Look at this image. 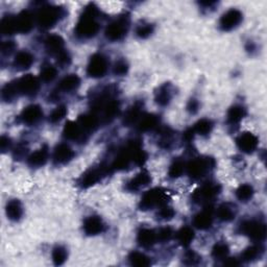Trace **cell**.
Wrapping results in <instances>:
<instances>
[{
    "label": "cell",
    "mask_w": 267,
    "mask_h": 267,
    "mask_svg": "<svg viewBox=\"0 0 267 267\" xmlns=\"http://www.w3.org/2000/svg\"><path fill=\"white\" fill-rule=\"evenodd\" d=\"M213 225V210L211 206H207L202 212L197 213L193 218V226L198 230H208Z\"/></svg>",
    "instance_id": "15"
},
{
    "label": "cell",
    "mask_w": 267,
    "mask_h": 267,
    "mask_svg": "<svg viewBox=\"0 0 267 267\" xmlns=\"http://www.w3.org/2000/svg\"><path fill=\"white\" fill-rule=\"evenodd\" d=\"M247 110L242 106L235 105L229 109L227 114V120L231 125H237L239 122L246 117Z\"/></svg>",
    "instance_id": "29"
},
{
    "label": "cell",
    "mask_w": 267,
    "mask_h": 267,
    "mask_svg": "<svg viewBox=\"0 0 267 267\" xmlns=\"http://www.w3.org/2000/svg\"><path fill=\"white\" fill-rule=\"evenodd\" d=\"M221 191V187L217 183H207L204 186L198 188L197 190L194 191L192 198L194 199L195 203L198 204H206L207 206L209 203L219 195Z\"/></svg>",
    "instance_id": "9"
},
{
    "label": "cell",
    "mask_w": 267,
    "mask_h": 267,
    "mask_svg": "<svg viewBox=\"0 0 267 267\" xmlns=\"http://www.w3.org/2000/svg\"><path fill=\"white\" fill-rule=\"evenodd\" d=\"M64 8L57 5H44L37 14L36 20L38 25L43 29H49L53 27L64 17Z\"/></svg>",
    "instance_id": "2"
},
{
    "label": "cell",
    "mask_w": 267,
    "mask_h": 267,
    "mask_svg": "<svg viewBox=\"0 0 267 267\" xmlns=\"http://www.w3.org/2000/svg\"><path fill=\"white\" fill-rule=\"evenodd\" d=\"M57 75H58L57 68L51 65H46L41 69L40 80L44 83H50L57 77Z\"/></svg>",
    "instance_id": "42"
},
{
    "label": "cell",
    "mask_w": 267,
    "mask_h": 267,
    "mask_svg": "<svg viewBox=\"0 0 267 267\" xmlns=\"http://www.w3.org/2000/svg\"><path fill=\"white\" fill-rule=\"evenodd\" d=\"M216 216L224 222H230L236 216V209L231 204H222L216 211Z\"/></svg>",
    "instance_id": "30"
},
{
    "label": "cell",
    "mask_w": 267,
    "mask_h": 267,
    "mask_svg": "<svg viewBox=\"0 0 267 267\" xmlns=\"http://www.w3.org/2000/svg\"><path fill=\"white\" fill-rule=\"evenodd\" d=\"M200 261H202V258H200L199 256L195 252H193V251L187 252L185 254V256H184V259H183V262L186 265H196Z\"/></svg>",
    "instance_id": "48"
},
{
    "label": "cell",
    "mask_w": 267,
    "mask_h": 267,
    "mask_svg": "<svg viewBox=\"0 0 267 267\" xmlns=\"http://www.w3.org/2000/svg\"><path fill=\"white\" fill-rule=\"evenodd\" d=\"M240 233L256 242H260L266 238V226L261 221L247 220L240 225Z\"/></svg>",
    "instance_id": "8"
},
{
    "label": "cell",
    "mask_w": 267,
    "mask_h": 267,
    "mask_svg": "<svg viewBox=\"0 0 267 267\" xmlns=\"http://www.w3.org/2000/svg\"><path fill=\"white\" fill-rule=\"evenodd\" d=\"M195 237L194 231L190 227H183L176 233V239L182 247L187 248L191 244Z\"/></svg>",
    "instance_id": "33"
},
{
    "label": "cell",
    "mask_w": 267,
    "mask_h": 267,
    "mask_svg": "<svg viewBox=\"0 0 267 267\" xmlns=\"http://www.w3.org/2000/svg\"><path fill=\"white\" fill-rule=\"evenodd\" d=\"M45 48L50 54H59L64 50V39L59 35L48 36L45 40Z\"/></svg>",
    "instance_id": "28"
},
{
    "label": "cell",
    "mask_w": 267,
    "mask_h": 267,
    "mask_svg": "<svg viewBox=\"0 0 267 267\" xmlns=\"http://www.w3.org/2000/svg\"><path fill=\"white\" fill-rule=\"evenodd\" d=\"M254 188L252 185L243 184L240 185L236 190V197L242 203H248L254 196Z\"/></svg>",
    "instance_id": "37"
},
{
    "label": "cell",
    "mask_w": 267,
    "mask_h": 267,
    "mask_svg": "<svg viewBox=\"0 0 267 267\" xmlns=\"http://www.w3.org/2000/svg\"><path fill=\"white\" fill-rule=\"evenodd\" d=\"M243 20V14L237 8H231L220 17L219 27L224 31H231L239 26Z\"/></svg>",
    "instance_id": "11"
},
{
    "label": "cell",
    "mask_w": 267,
    "mask_h": 267,
    "mask_svg": "<svg viewBox=\"0 0 267 267\" xmlns=\"http://www.w3.org/2000/svg\"><path fill=\"white\" fill-rule=\"evenodd\" d=\"M74 157V151L72 148L67 145L65 143H61L59 145L55 146L52 160L55 165H65L67 163H69Z\"/></svg>",
    "instance_id": "14"
},
{
    "label": "cell",
    "mask_w": 267,
    "mask_h": 267,
    "mask_svg": "<svg viewBox=\"0 0 267 267\" xmlns=\"http://www.w3.org/2000/svg\"><path fill=\"white\" fill-rule=\"evenodd\" d=\"M194 135H195V134H194L192 128H190V129H187V130L185 131L184 135H183V138H184V140H185L186 142L189 143V142H191V141L193 140Z\"/></svg>",
    "instance_id": "53"
},
{
    "label": "cell",
    "mask_w": 267,
    "mask_h": 267,
    "mask_svg": "<svg viewBox=\"0 0 267 267\" xmlns=\"http://www.w3.org/2000/svg\"><path fill=\"white\" fill-rule=\"evenodd\" d=\"M17 22V32L20 33H28L32 27L35 18L28 10H22V12L16 16Z\"/></svg>",
    "instance_id": "18"
},
{
    "label": "cell",
    "mask_w": 267,
    "mask_h": 267,
    "mask_svg": "<svg viewBox=\"0 0 267 267\" xmlns=\"http://www.w3.org/2000/svg\"><path fill=\"white\" fill-rule=\"evenodd\" d=\"M15 82L19 95H25V96L36 95L40 89L39 79L36 76H33L32 74L23 75Z\"/></svg>",
    "instance_id": "10"
},
{
    "label": "cell",
    "mask_w": 267,
    "mask_h": 267,
    "mask_svg": "<svg viewBox=\"0 0 267 267\" xmlns=\"http://www.w3.org/2000/svg\"><path fill=\"white\" fill-rule=\"evenodd\" d=\"M185 168H186L185 162L181 159H176L171 163L169 167L168 175L171 177V179H177V177L182 176V174L185 171Z\"/></svg>",
    "instance_id": "40"
},
{
    "label": "cell",
    "mask_w": 267,
    "mask_h": 267,
    "mask_svg": "<svg viewBox=\"0 0 267 267\" xmlns=\"http://www.w3.org/2000/svg\"><path fill=\"white\" fill-rule=\"evenodd\" d=\"M131 20L129 15H122L115 19L107 26L105 35L106 38L112 42L120 41L124 39L130 28Z\"/></svg>",
    "instance_id": "5"
},
{
    "label": "cell",
    "mask_w": 267,
    "mask_h": 267,
    "mask_svg": "<svg viewBox=\"0 0 267 267\" xmlns=\"http://www.w3.org/2000/svg\"><path fill=\"white\" fill-rule=\"evenodd\" d=\"M215 167V160L210 157H202L191 160L186 166L188 175L193 180L204 177L211 169Z\"/></svg>",
    "instance_id": "4"
},
{
    "label": "cell",
    "mask_w": 267,
    "mask_h": 267,
    "mask_svg": "<svg viewBox=\"0 0 267 267\" xmlns=\"http://www.w3.org/2000/svg\"><path fill=\"white\" fill-rule=\"evenodd\" d=\"M160 125L159 116L154 114H145L142 115L141 119L138 122V129L141 132H149L154 130Z\"/></svg>",
    "instance_id": "27"
},
{
    "label": "cell",
    "mask_w": 267,
    "mask_h": 267,
    "mask_svg": "<svg viewBox=\"0 0 267 267\" xmlns=\"http://www.w3.org/2000/svg\"><path fill=\"white\" fill-rule=\"evenodd\" d=\"M49 157V151L47 145H43L41 148L36 150L35 152H32L29 157L27 158V164L30 167H35V168H38V167L44 166L46 164L47 160Z\"/></svg>",
    "instance_id": "19"
},
{
    "label": "cell",
    "mask_w": 267,
    "mask_h": 267,
    "mask_svg": "<svg viewBox=\"0 0 267 267\" xmlns=\"http://www.w3.org/2000/svg\"><path fill=\"white\" fill-rule=\"evenodd\" d=\"M168 202V193L162 188H153L143 194L139 203L140 210L147 211L157 207L167 205Z\"/></svg>",
    "instance_id": "3"
},
{
    "label": "cell",
    "mask_w": 267,
    "mask_h": 267,
    "mask_svg": "<svg viewBox=\"0 0 267 267\" xmlns=\"http://www.w3.org/2000/svg\"><path fill=\"white\" fill-rule=\"evenodd\" d=\"M99 121H100L99 117L93 112H91L89 114H84L80 116L79 119H77V124L80 125L84 133H90L97 129Z\"/></svg>",
    "instance_id": "21"
},
{
    "label": "cell",
    "mask_w": 267,
    "mask_h": 267,
    "mask_svg": "<svg viewBox=\"0 0 267 267\" xmlns=\"http://www.w3.org/2000/svg\"><path fill=\"white\" fill-rule=\"evenodd\" d=\"M16 49V44L14 41H5L1 44V53L3 55H9Z\"/></svg>",
    "instance_id": "50"
},
{
    "label": "cell",
    "mask_w": 267,
    "mask_h": 267,
    "mask_svg": "<svg viewBox=\"0 0 267 267\" xmlns=\"http://www.w3.org/2000/svg\"><path fill=\"white\" fill-rule=\"evenodd\" d=\"M141 117H142L141 106L134 105L126 112L124 117V125L127 127H131L139 122Z\"/></svg>",
    "instance_id": "31"
},
{
    "label": "cell",
    "mask_w": 267,
    "mask_h": 267,
    "mask_svg": "<svg viewBox=\"0 0 267 267\" xmlns=\"http://www.w3.org/2000/svg\"><path fill=\"white\" fill-rule=\"evenodd\" d=\"M230 249L225 242H218L212 249V257L216 260H224L228 258Z\"/></svg>",
    "instance_id": "39"
},
{
    "label": "cell",
    "mask_w": 267,
    "mask_h": 267,
    "mask_svg": "<svg viewBox=\"0 0 267 267\" xmlns=\"http://www.w3.org/2000/svg\"><path fill=\"white\" fill-rule=\"evenodd\" d=\"M109 70V61L103 53H94L89 60L87 74L92 79L104 77Z\"/></svg>",
    "instance_id": "7"
},
{
    "label": "cell",
    "mask_w": 267,
    "mask_h": 267,
    "mask_svg": "<svg viewBox=\"0 0 267 267\" xmlns=\"http://www.w3.org/2000/svg\"><path fill=\"white\" fill-rule=\"evenodd\" d=\"M212 129H213V122L207 118L198 120L192 128L194 134H197V135L203 137L208 136L209 134L212 132Z\"/></svg>",
    "instance_id": "35"
},
{
    "label": "cell",
    "mask_w": 267,
    "mask_h": 267,
    "mask_svg": "<svg viewBox=\"0 0 267 267\" xmlns=\"http://www.w3.org/2000/svg\"><path fill=\"white\" fill-rule=\"evenodd\" d=\"M263 252H264V249L261 246H258V244L257 246L249 247L242 252L241 260L243 262H247V263L256 261V260H258L259 258H261V256L263 255Z\"/></svg>",
    "instance_id": "32"
},
{
    "label": "cell",
    "mask_w": 267,
    "mask_h": 267,
    "mask_svg": "<svg viewBox=\"0 0 267 267\" xmlns=\"http://www.w3.org/2000/svg\"><path fill=\"white\" fill-rule=\"evenodd\" d=\"M198 110H199V103H198V100L197 99H190L189 100V103L187 105V111L190 114H196L198 112Z\"/></svg>",
    "instance_id": "51"
},
{
    "label": "cell",
    "mask_w": 267,
    "mask_h": 267,
    "mask_svg": "<svg viewBox=\"0 0 267 267\" xmlns=\"http://www.w3.org/2000/svg\"><path fill=\"white\" fill-rule=\"evenodd\" d=\"M67 115V108L65 106H59L55 108L49 115V121L51 124H58Z\"/></svg>",
    "instance_id": "43"
},
{
    "label": "cell",
    "mask_w": 267,
    "mask_h": 267,
    "mask_svg": "<svg viewBox=\"0 0 267 267\" xmlns=\"http://www.w3.org/2000/svg\"><path fill=\"white\" fill-rule=\"evenodd\" d=\"M5 213L9 220L18 221L23 215V207L18 199H12L6 204Z\"/></svg>",
    "instance_id": "26"
},
{
    "label": "cell",
    "mask_w": 267,
    "mask_h": 267,
    "mask_svg": "<svg viewBox=\"0 0 267 267\" xmlns=\"http://www.w3.org/2000/svg\"><path fill=\"white\" fill-rule=\"evenodd\" d=\"M51 256L53 264L60 266L66 262L67 258H68V253H67V250L64 247L58 246L53 249Z\"/></svg>",
    "instance_id": "41"
},
{
    "label": "cell",
    "mask_w": 267,
    "mask_h": 267,
    "mask_svg": "<svg viewBox=\"0 0 267 267\" xmlns=\"http://www.w3.org/2000/svg\"><path fill=\"white\" fill-rule=\"evenodd\" d=\"M33 62H35V57H33L29 51L22 50L15 55L14 66L16 69L23 71L30 68V66L33 64Z\"/></svg>",
    "instance_id": "22"
},
{
    "label": "cell",
    "mask_w": 267,
    "mask_h": 267,
    "mask_svg": "<svg viewBox=\"0 0 267 267\" xmlns=\"http://www.w3.org/2000/svg\"><path fill=\"white\" fill-rule=\"evenodd\" d=\"M20 118L22 122L28 126L36 125L43 118L42 108L38 105H29L21 112Z\"/></svg>",
    "instance_id": "13"
},
{
    "label": "cell",
    "mask_w": 267,
    "mask_h": 267,
    "mask_svg": "<svg viewBox=\"0 0 267 267\" xmlns=\"http://www.w3.org/2000/svg\"><path fill=\"white\" fill-rule=\"evenodd\" d=\"M18 96H19V93H18V89H17L15 81L7 83L2 88L1 97H2V99L4 100V102H6V103L12 102V100L17 98Z\"/></svg>",
    "instance_id": "38"
},
{
    "label": "cell",
    "mask_w": 267,
    "mask_h": 267,
    "mask_svg": "<svg viewBox=\"0 0 267 267\" xmlns=\"http://www.w3.org/2000/svg\"><path fill=\"white\" fill-rule=\"evenodd\" d=\"M0 29L3 35L9 36L13 33L17 32V22L16 16L13 15H6L1 19V23H0Z\"/></svg>",
    "instance_id": "34"
},
{
    "label": "cell",
    "mask_w": 267,
    "mask_h": 267,
    "mask_svg": "<svg viewBox=\"0 0 267 267\" xmlns=\"http://www.w3.org/2000/svg\"><path fill=\"white\" fill-rule=\"evenodd\" d=\"M137 241H138L140 247H142L144 249H148V248L152 247L153 244H155V242L158 241L157 232H154L151 229H146V228L141 229L138 232Z\"/></svg>",
    "instance_id": "20"
},
{
    "label": "cell",
    "mask_w": 267,
    "mask_h": 267,
    "mask_svg": "<svg viewBox=\"0 0 267 267\" xmlns=\"http://www.w3.org/2000/svg\"><path fill=\"white\" fill-rule=\"evenodd\" d=\"M81 85V79L76 74H69L60 81L58 89L63 92H72Z\"/></svg>",
    "instance_id": "25"
},
{
    "label": "cell",
    "mask_w": 267,
    "mask_h": 267,
    "mask_svg": "<svg viewBox=\"0 0 267 267\" xmlns=\"http://www.w3.org/2000/svg\"><path fill=\"white\" fill-rule=\"evenodd\" d=\"M57 62L61 67H66L71 63V55L67 50L61 51L59 54H57Z\"/></svg>",
    "instance_id": "49"
},
{
    "label": "cell",
    "mask_w": 267,
    "mask_h": 267,
    "mask_svg": "<svg viewBox=\"0 0 267 267\" xmlns=\"http://www.w3.org/2000/svg\"><path fill=\"white\" fill-rule=\"evenodd\" d=\"M172 98V88L169 84H164L159 87L158 91L154 94V100L157 105L161 107H166L169 105Z\"/></svg>",
    "instance_id": "23"
},
{
    "label": "cell",
    "mask_w": 267,
    "mask_h": 267,
    "mask_svg": "<svg viewBox=\"0 0 267 267\" xmlns=\"http://www.w3.org/2000/svg\"><path fill=\"white\" fill-rule=\"evenodd\" d=\"M173 234H174V232L170 227L162 228L159 230V232H157L158 241H161V242L169 241L173 237Z\"/></svg>",
    "instance_id": "47"
},
{
    "label": "cell",
    "mask_w": 267,
    "mask_h": 267,
    "mask_svg": "<svg viewBox=\"0 0 267 267\" xmlns=\"http://www.w3.org/2000/svg\"><path fill=\"white\" fill-rule=\"evenodd\" d=\"M128 71H129V64L126 60H119L115 63L113 68V72L115 75L124 76L128 73Z\"/></svg>",
    "instance_id": "46"
},
{
    "label": "cell",
    "mask_w": 267,
    "mask_h": 267,
    "mask_svg": "<svg viewBox=\"0 0 267 267\" xmlns=\"http://www.w3.org/2000/svg\"><path fill=\"white\" fill-rule=\"evenodd\" d=\"M83 229L88 236H96L105 231V224L99 216H89L84 221Z\"/></svg>",
    "instance_id": "17"
},
{
    "label": "cell",
    "mask_w": 267,
    "mask_h": 267,
    "mask_svg": "<svg viewBox=\"0 0 267 267\" xmlns=\"http://www.w3.org/2000/svg\"><path fill=\"white\" fill-rule=\"evenodd\" d=\"M151 182V176L146 170H142L135 177H133L126 185V190L129 192H137Z\"/></svg>",
    "instance_id": "16"
},
{
    "label": "cell",
    "mask_w": 267,
    "mask_h": 267,
    "mask_svg": "<svg viewBox=\"0 0 267 267\" xmlns=\"http://www.w3.org/2000/svg\"><path fill=\"white\" fill-rule=\"evenodd\" d=\"M238 148L244 153H253L259 145L258 137L251 132H244L236 139Z\"/></svg>",
    "instance_id": "12"
},
{
    "label": "cell",
    "mask_w": 267,
    "mask_h": 267,
    "mask_svg": "<svg viewBox=\"0 0 267 267\" xmlns=\"http://www.w3.org/2000/svg\"><path fill=\"white\" fill-rule=\"evenodd\" d=\"M83 130L80 127V125L77 124V121H67L66 125L63 130V136L67 140H71L75 141L79 140L83 136Z\"/></svg>",
    "instance_id": "24"
},
{
    "label": "cell",
    "mask_w": 267,
    "mask_h": 267,
    "mask_svg": "<svg viewBox=\"0 0 267 267\" xmlns=\"http://www.w3.org/2000/svg\"><path fill=\"white\" fill-rule=\"evenodd\" d=\"M10 145H12V142H10V139L8 137L2 136L1 141H0V146H1L2 152H5L10 148Z\"/></svg>",
    "instance_id": "52"
},
{
    "label": "cell",
    "mask_w": 267,
    "mask_h": 267,
    "mask_svg": "<svg viewBox=\"0 0 267 267\" xmlns=\"http://www.w3.org/2000/svg\"><path fill=\"white\" fill-rule=\"evenodd\" d=\"M153 32V25L150 23L139 24L136 28V36L140 39H146Z\"/></svg>",
    "instance_id": "44"
},
{
    "label": "cell",
    "mask_w": 267,
    "mask_h": 267,
    "mask_svg": "<svg viewBox=\"0 0 267 267\" xmlns=\"http://www.w3.org/2000/svg\"><path fill=\"white\" fill-rule=\"evenodd\" d=\"M112 170H111L110 165H106V164H102L98 167H94V168L88 169L80 177L79 186L83 189L90 188L94 186L95 184H97L104 176H106Z\"/></svg>",
    "instance_id": "6"
},
{
    "label": "cell",
    "mask_w": 267,
    "mask_h": 267,
    "mask_svg": "<svg viewBox=\"0 0 267 267\" xmlns=\"http://www.w3.org/2000/svg\"><path fill=\"white\" fill-rule=\"evenodd\" d=\"M129 261L131 265L137 267H145L151 264L150 258L148 256L140 252H132L129 256Z\"/></svg>",
    "instance_id": "36"
},
{
    "label": "cell",
    "mask_w": 267,
    "mask_h": 267,
    "mask_svg": "<svg viewBox=\"0 0 267 267\" xmlns=\"http://www.w3.org/2000/svg\"><path fill=\"white\" fill-rule=\"evenodd\" d=\"M225 265L228 266H237L239 265V262L236 258H227V260L225 261Z\"/></svg>",
    "instance_id": "54"
},
{
    "label": "cell",
    "mask_w": 267,
    "mask_h": 267,
    "mask_svg": "<svg viewBox=\"0 0 267 267\" xmlns=\"http://www.w3.org/2000/svg\"><path fill=\"white\" fill-rule=\"evenodd\" d=\"M98 15V7L94 3H89L83 10V14L75 26V35L81 39H91L95 37L100 29V24L97 21Z\"/></svg>",
    "instance_id": "1"
},
{
    "label": "cell",
    "mask_w": 267,
    "mask_h": 267,
    "mask_svg": "<svg viewBox=\"0 0 267 267\" xmlns=\"http://www.w3.org/2000/svg\"><path fill=\"white\" fill-rule=\"evenodd\" d=\"M175 215V211L173 210V208L169 207L168 205H164L162 207H160V210L158 212V217L161 220H170L174 217Z\"/></svg>",
    "instance_id": "45"
}]
</instances>
